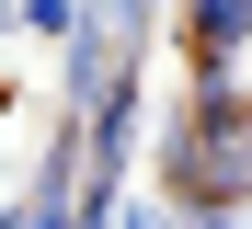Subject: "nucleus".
Wrapping results in <instances>:
<instances>
[{"instance_id":"obj_4","label":"nucleus","mask_w":252,"mask_h":229,"mask_svg":"<svg viewBox=\"0 0 252 229\" xmlns=\"http://www.w3.org/2000/svg\"><path fill=\"white\" fill-rule=\"evenodd\" d=\"M138 12H149V0H80V34H115V46H126Z\"/></svg>"},{"instance_id":"obj_5","label":"nucleus","mask_w":252,"mask_h":229,"mask_svg":"<svg viewBox=\"0 0 252 229\" xmlns=\"http://www.w3.org/2000/svg\"><path fill=\"white\" fill-rule=\"evenodd\" d=\"M0 23H12V0H0Z\"/></svg>"},{"instance_id":"obj_1","label":"nucleus","mask_w":252,"mask_h":229,"mask_svg":"<svg viewBox=\"0 0 252 229\" xmlns=\"http://www.w3.org/2000/svg\"><path fill=\"white\" fill-rule=\"evenodd\" d=\"M160 172H172V206H252V115H184Z\"/></svg>"},{"instance_id":"obj_3","label":"nucleus","mask_w":252,"mask_h":229,"mask_svg":"<svg viewBox=\"0 0 252 229\" xmlns=\"http://www.w3.org/2000/svg\"><path fill=\"white\" fill-rule=\"evenodd\" d=\"M12 23H23V34H58V46H69V34H80V0H12Z\"/></svg>"},{"instance_id":"obj_2","label":"nucleus","mask_w":252,"mask_h":229,"mask_svg":"<svg viewBox=\"0 0 252 229\" xmlns=\"http://www.w3.org/2000/svg\"><path fill=\"white\" fill-rule=\"evenodd\" d=\"M241 34H252V0H184V46L195 58H241Z\"/></svg>"}]
</instances>
